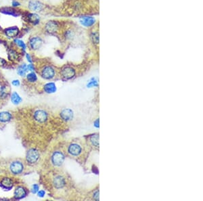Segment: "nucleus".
<instances>
[{"label": "nucleus", "instance_id": "12", "mask_svg": "<svg viewBox=\"0 0 203 201\" xmlns=\"http://www.w3.org/2000/svg\"><path fill=\"white\" fill-rule=\"evenodd\" d=\"M29 7L32 11L40 12L44 8V5L38 1H31L29 3Z\"/></svg>", "mask_w": 203, "mask_h": 201}, {"label": "nucleus", "instance_id": "4", "mask_svg": "<svg viewBox=\"0 0 203 201\" xmlns=\"http://www.w3.org/2000/svg\"><path fill=\"white\" fill-rule=\"evenodd\" d=\"M48 113L44 110H37L34 112V114H33V117L34 119L37 122L40 123H45L48 119Z\"/></svg>", "mask_w": 203, "mask_h": 201}, {"label": "nucleus", "instance_id": "24", "mask_svg": "<svg viewBox=\"0 0 203 201\" xmlns=\"http://www.w3.org/2000/svg\"><path fill=\"white\" fill-rule=\"evenodd\" d=\"M1 12L5 14H9V15H12L14 16H16L17 15H18V14L16 13V12L14 10H12L10 8H5V9H3L1 10Z\"/></svg>", "mask_w": 203, "mask_h": 201}, {"label": "nucleus", "instance_id": "1", "mask_svg": "<svg viewBox=\"0 0 203 201\" xmlns=\"http://www.w3.org/2000/svg\"><path fill=\"white\" fill-rule=\"evenodd\" d=\"M40 159V153L35 148H31L27 153L26 160L27 162L30 165H34Z\"/></svg>", "mask_w": 203, "mask_h": 201}, {"label": "nucleus", "instance_id": "29", "mask_svg": "<svg viewBox=\"0 0 203 201\" xmlns=\"http://www.w3.org/2000/svg\"><path fill=\"white\" fill-rule=\"evenodd\" d=\"M27 70L31 72H33L35 71V66L34 65H33V64H29L28 66H27Z\"/></svg>", "mask_w": 203, "mask_h": 201}, {"label": "nucleus", "instance_id": "15", "mask_svg": "<svg viewBox=\"0 0 203 201\" xmlns=\"http://www.w3.org/2000/svg\"><path fill=\"white\" fill-rule=\"evenodd\" d=\"M0 186L6 190H10L13 187V181L8 177H5L0 181Z\"/></svg>", "mask_w": 203, "mask_h": 201}, {"label": "nucleus", "instance_id": "9", "mask_svg": "<svg viewBox=\"0 0 203 201\" xmlns=\"http://www.w3.org/2000/svg\"><path fill=\"white\" fill-rule=\"evenodd\" d=\"M27 194V191L24 187L18 186L14 192V198L16 200H20L25 198Z\"/></svg>", "mask_w": 203, "mask_h": 201}, {"label": "nucleus", "instance_id": "31", "mask_svg": "<svg viewBox=\"0 0 203 201\" xmlns=\"http://www.w3.org/2000/svg\"><path fill=\"white\" fill-rule=\"evenodd\" d=\"M12 85H14V86L18 87L20 85V81H19V80H14L12 81Z\"/></svg>", "mask_w": 203, "mask_h": 201}, {"label": "nucleus", "instance_id": "16", "mask_svg": "<svg viewBox=\"0 0 203 201\" xmlns=\"http://www.w3.org/2000/svg\"><path fill=\"white\" fill-rule=\"evenodd\" d=\"M80 22H81V23L83 25V26L89 27L92 26V25L94 24L95 19L93 18V17L85 16L81 18Z\"/></svg>", "mask_w": 203, "mask_h": 201}, {"label": "nucleus", "instance_id": "10", "mask_svg": "<svg viewBox=\"0 0 203 201\" xmlns=\"http://www.w3.org/2000/svg\"><path fill=\"white\" fill-rule=\"evenodd\" d=\"M58 29V23L55 21H49L46 25V31L49 34H54L57 32Z\"/></svg>", "mask_w": 203, "mask_h": 201}, {"label": "nucleus", "instance_id": "37", "mask_svg": "<svg viewBox=\"0 0 203 201\" xmlns=\"http://www.w3.org/2000/svg\"><path fill=\"white\" fill-rule=\"evenodd\" d=\"M98 123H99V120H97L96 121H95V127H99Z\"/></svg>", "mask_w": 203, "mask_h": 201}, {"label": "nucleus", "instance_id": "35", "mask_svg": "<svg viewBox=\"0 0 203 201\" xmlns=\"http://www.w3.org/2000/svg\"><path fill=\"white\" fill-rule=\"evenodd\" d=\"M26 57H27V60H28V61H29V62H33V61H32V58H31V56H30V54H27Z\"/></svg>", "mask_w": 203, "mask_h": 201}, {"label": "nucleus", "instance_id": "20", "mask_svg": "<svg viewBox=\"0 0 203 201\" xmlns=\"http://www.w3.org/2000/svg\"><path fill=\"white\" fill-rule=\"evenodd\" d=\"M11 101L14 104H19L22 102V98H21L20 95H19L16 92H13L12 94Z\"/></svg>", "mask_w": 203, "mask_h": 201}, {"label": "nucleus", "instance_id": "14", "mask_svg": "<svg viewBox=\"0 0 203 201\" xmlns=\"http://www.w3.org/2000/svg\"><path fill=\"white\" fill-rule=\"evenodd\" d=\"M53 184L54 186H55V188L58 189L63 188L66 184L65 179H64L63 177L60 176V175H58V176H56L55 178L54 179Z\"/></svg>", "mask_w": 203, "mask_h": 201}, {"label": "nucleus", "instance_id": "27", "mask_svg": "<svg viewBox=\"0 0 203 201\" xmlns=\"http://www.w3.org/2000/svg\"><path fill=\"white\" fill-rule=\"evenodd\" d=\"M91 38H92L93 42L95 43V44H97L99 42V35L97 34V32H95L92 33V36H91Z\"/></svg>", "mask_w": 203, "mask_h": 201}, {"label": "nucleus", "instance_id": "17", "mask_svg": "<svg viewBox=\"0 0 203 201\" xmlns=\"http://www.w3.org/2000/svg\"><path fill=\"white\" fill-rule=\"evenodd\" d=\"M12 118L11 113L9 112H0V122L6 123L10 121Z\"/></svg>", "mask_w": 203, "mask_h": 201}, {"label": "nucleus", "instance_id": "36", "mask_svg": "<svg viewBox=\"0 0 203 201\" xmlns=\"http://www.w3.org/2000/svg\"><path fill=\"white\" fill-rule=\"evenodd\" d=\"M5 64V61L3 59V58H0V66H2L3 64Z\"/></svg>", "mask_w": 203, "mask_h": 201}, {"label": "nucleus", "instance_id": "21", "mask_svg": "<svg viewBox=\"0 0 203 201\" xmlns=\"http://www.w3.org/2000/svg\"><path fill=\"white\" fill-rule=\"evenodd\" d=\"M27 71H28V70H27V66L25 64H22V65L19 66L18 68V71H17L18 74L20 76H21V77H25V76L26 75Z\"/></svg>", "mask_w": 203, "mask_h": 201}, {"label": "nucleus", "instance_id": "28", "mask_svg": "<svg viewBox=\"0 0 203 201\" xmlns=\"http://www.w3.org/2000/svg\"><path fill=\"white\" fill-rule=\"evenodd\" d=\"M39 189H40V187L37 184H34L32 187V192L33 194H35L39 191Z\"/></svg>", "mask_w": 203, "mask_h": 201}, {"label": "nucleus", "instance_id": "22", "mask_svg": "<svg viewBox=\"0 0 203 201\" xmlns=\"http://www.w3.org/2000/svg\"><path fill=\"white\" fill-rule=\"evenodd\" d=\"M90 141L93 146L95 147H98L99 146V136L98 134H95L91 136Z\"/></svg>", "mask_w": 203, "mask_h": 201}, {"label": "nucleus", "instance_id": "34", "mask_svg": "<svg viewBox=\"0 0 203 201\" xmlns=\"http://www.w3.org/2000/svg\"><path fill=\"white\" fill-rule=\"evenodd\" d=\"M94 85H97V81H90V83H89L88 86H94Z\"/></svg>", "mask_w": 203, "mask_h": 201}, {"label": "nucleus", "instance_id": "11", "mask_svg": "<svg viewBox=\"0 0 203 201\" xmlns=\"http://www.w3.org/2000/svg\"><path fill=\"white\" fill-rule=\"evenodd\" d=\"M60 116L62 119L65 121H69L73 119V112L71 109L66 108L64 109L60 113Z\"/></svg>", "mask_w": 203, "mask_h": 201}, {"label": "nucleus", "instance_id": "23", "mask_svg": "<svg viewBox=\"0 0 203 201\" xmlns=\"http://www.w3.org/2000/svg\"><path fill=\"white\" fill-rule=\"evenodd\" d=\"M27 80L29 82H31V83H34V82H35L37 80V77L36 74L33 73V72H31V73L28 74L27 75Z\"/></svg>", "mask_w": 203, "mask_h": 201}, {"label": "nucleus", "instance_id": "30", "mask_svg": "<svg viewBox=\"0 0 203 201\" xmlns=\"http://www.w3.org/2000/svg\"><path fill=\"white\" fill-rule=\"evenodd\" d=\"M37 192H38V193H37V195H38L39 197H44L45 194H46V192H45L44 190L38 191Z\"/></svg>", "mask_w": 203, "mask_h": 201}, {"label": "nucleus", "instance_id": "2", "mask_svg": "<svg viewBox=\"0 0 203 201\" xmlns=\"http://www.w3.org/2000/svg\"><path fill=\"white\" fill-rule=\"evenodd\" d=\"M10 170L14 175H19L24 170V165L20 161H14L10 165Z\"/></svg>", "mask_w": 203, "mask_h": 201}, {"label": "nucleus", "instance_id": "7", "mask_svg": "<svg viewBox=\"0 0 203 201\" xmlns=\"http://www.w3.org/2000/svg\"><path fill=\"white\" fill-rule=\"evenodd\" d=\"M81 151H82L81 146H80L79 144H76V143H73L70 144L69 148H68V153H69L71 155L74 156V157L79 156L80 154L81 153Z\"/></svg>", "mask_w": 203, "mask_h": 201}, {"label": "nucleus", "instance_id": "13", "mask_svg": "<svg viewBox=\"0 0 203 201\" xmlns=\"http://www.w3.org/2000/svg\"><path fill=\"white\" fill-rule=\"evenodd\" d=\"M19 33V29L16 27H9L6 29H5V34L7 37L10 38H14L18 35Z\"/></svg>", "mask_w": 203, "mask_h": 201}, {"label": "nucleus", "instance_id": "33", "mask_svg": "<svg viewBox=\"0 0 203 201\" xmlns=\"http://www.w3.org/2000/svg\"><path fill=\"white\" fill-rule=\"evenodd\" d=\"M12 5L13 7H17L18 5H20V3L16 1H13L12 3Z\"/></svg>", "mask_w": 203, "mask_h": 201}, {"label": "nucleus", "instance_id": "6", "mask_svg": "<svg viewBox=\"0 0 203 201\" xmlns=\"http://www.w3.org/2000/svg\"><path fill=\"white\" fill-rule=\"evenodd\" d=\"M62 77L65 79H71L75 77V71L71 66H65L61 71Z\"/></svg>", "mask_w": 203, "mask_h": 201}, {"label": "nucleus", "instance_id": "3", "mask_svg": "<svg viewBox=\"0 0 203 201\" xmlns=\"http://www.w3.org/2000/svg\"><path fill=\"white\" fill-rule=\"evenodd\" d=\"M64 159H65L64 155L60 151L55 152L52 156V163L54 165L57 167H59L63 164Z\"/></svg>", "mask_w": 203, "mask_h": 201}, {"label": "nucleus", "instance_id": "25", "mask_svg": "<svg viewBox=\"0 0 203 201\" xmlns=\"http://www.w3.org/2000/svg\"><path fill=\"white\" fill-rule=\"evenodd\" d=\"M8 58L10 60H16L18 58V54L14 50H10L8 53Z\"/></svg>", "mask_w": 203, "mask_h": 201}, {"label": "nucleus", "instance_id": "19", "mask_svg": "<svg viewBox=\"0 0 203 201\" xmlns=\"http://www.w3.org/2000/svg\"><path fill=\"white\" fill-rule=\"evenodd\" d=\"M28 19L29 22L31 23H33L34 25H36L37 24V23H39L40 20L39 16L37 14H35V13L29 14L28 15Z\"/></svg>", "mask_w": 203, "mask_h": 201}, {"label": "nucleus", "instance_id": "18", "mask_svg": "<svg viewBox=\"0 0 203 201\" xmlns=\"http://www.w3.org/2000/svg\"><path fill=\"white\" fill-rule=\"evenodd\" d=\"M44 91L48 93H54L56 91V85L54 83H49L45 85Z\"/></svg>", "mask_w": 203, "mask_h": 201}, {"label": "nucleus", "instance_id": "26", "mask_svg": "<svg viewBox=\"0 0 203 201\" xmlns=\"http://www.w3.org/2000/svg\"><path fill=\"white\" fill-rule=\"evenodd\" d=\"M14 42H15L17 46H18L19 47H20V48L23 49V50H26V48H27L26 44H25V42H23V41L20 40H15Z\"/></svg>", "mask_w": 203, "mask_h": 201}, {"label": "nucleus", "instance_id": "8", "mask_svg": "<svg viewBox=\"0 0 203 201\" xmlns=\"http://www.w3.org/2000/svg\"><path fill=\"white\" fill-rule=\"evenodd\" d=\"M43 44V40L39 37H33L29 40V46L32 50H37L41 48Z\"/></svg>", "mask_w": 203, "mask_h": 201}, {"label": "nucleus", "instance_id": "5", "mask_svg": "<svg viewBox=\"0 0 203 201\" xmlns=\"http://www.w3.org/2000/svg\"><path fill=\"white\" fill-rule=\"evenodd\" d=\"M55 76V71L52 66H47L42 71V77L46 79H52Z\"/></svg>", "mask_w": 203, "mask_h": 201}, {"label": "nucleus", "instance_id": "32", "mask_svg": "<svg viewBox=\"0 0 203 201\" xmlns=\"http://www.w3.org/2000/svg\"><path fill=\"white\" fill-rule=\"evenodd\" d=\"M93 198L96 200H99V192L97 190L94 193V194H93Z\"/></svg>", "mask_w": 203, "mask_h": 201}]
</instances>
